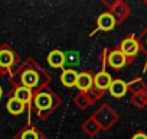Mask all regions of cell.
Wrapping results in <instances>:
<instances>
[{
	"label": "cell",
	"instance_id": "4fadbf2b",
	"mask_svg": "<svg viewBox=\"0 0 147 139\" xmlns=\"http://www.w3.org/2000/svg\"><path fill=\"white\" fill-rule=\"evenodd\" d=\"M7 110L12 113V114H20L23 110H25V104L22 102H19L18 99H10L7 102Z\"/></svg>",
	"mask_w": 147,
	"mask_h": 139
},
{
	"label": "cell",
	"instance_id": "9a60e30c",
	"mask_svg": "<svg viewBox=\"0 0 147 139\" xmlns=\"http://www.w3.org/2000/svg\"><path fill=\"white\" fill-rule=\"evenodd\" d=\"M68 61L69 62H74V64H75V62H78V54H68Z\"/></svg>",
	"mask_w": 147,
	"mask_h": 139
},
{
	"label": "cell",
	"instance_id": "2e32d148",
	"mask_svg": "<svg viewBox=\"0 0 147 139\" xmlns=\"http://www.w3.org/2000/svg\"><path fill=\"white\" fill-rule=\"evenodd\" d=\"M133 139H147V136L144 133H137V135L133 136Z\"/></svg>",
	"mask_w": 147,
	"mask_h": 139
},
{
	"label": "cell",
	"instance_id": "5bb4252c",
	"mask_svg": "<svg viewBox=\"0 0 147 139\" xmlns=\"http://www.w3.org/2000/svg\"><path fill=\"white\" fill-rule=\"evenodd\" d=\"M20 139H39V136H38V133H36L35 130L29 129V130H25V132L22 133Z\"/></svg>",
	"mask_w": 147,
	"mask_h": 139
},
{
	"label": "cell",
	"instance_id": "7a4b0ae2",
	"mask_svg": "<svg viewBox=\"0 0 147 139\" xmlns=\"http://www.w3.org/2000/svg\"><path fill=\"white\" fill-rule=\"evenodd\" d=\"M38 81H39V77H38L36 71H33V70H28V71H25L22 74V83L28 89H32V87L38 86Z\"/></svg>",
	"mask_w": 147,
	"mask_h": 139
},
{
	"label": "cell",
	"instance_id": "6da1fadb",
	"mask_svg": "<svg viewBox=\"0 0 147 139\" xmlns=\"http://www.w3.org/2000/svg\"><path fill=\"white\" fill-rule=\"evenodd\" d=\"M108 64L113 68H121L125 64V55L121 51H113L108 55Z\"/></svg>",
	"mask_w": 147,
	"mask_h": 139
},
{
	"label": "cell",
	"instance_id": "e0dca14e",
	"mask_svg": "<svg viewBox=\"0 0 147 139\" xmlns=\"http://www.w3.org/2000/svg\"><path fill=\"white\" fill-rule=\"evenodd\" d=\"M2 94H3V91H2V87H0V97H2Z\"/></svg>",
	"mask_w": 147,
	"mask_h": 139
},
{
	"label": "cell",
	"instance_id": "52a82bcc",
	"mask_svg": "<svg viewBox=\"0 0 147 139\" xmlns=\"http://www.w3.org/2000/svg\"><path fill=\"white\" fill-rule=\"evenodd\" d=\"M125 91H127V86H125V83L121 81V80H115V81H113L111 86H110V93H111V96H114V97H123V96L125 94Z\"/></svg>",
	"mask_w": 147,
	"mask_h": 139
},
{
	"label": "cell",
	"instance_id": "3957f363",
	"mask_svg": "<svg viewBox=\"0 0 147 139\" xmlns=\"http://www.w3.org/2000/svg\"><path fill=\"white\" fill-rule=\"evenodd\" d=\"M111 83H113L111 76H110L108 73H104V71H102V73H98V74L95 76V78H94V84H95L98 89H101V90L110 89Z\"/></svg>",
	"mask_w": 147,
	"mask_h": 139
},
{
	"label": "cell",
	"instance_id": "8fae6325",
	"mask_svg": "<svg viewBox=\"0 0 147 139\" xmlns=\"http://www.w3.org/2000/svg\"><path fill=\"white\" fill-rule=\"evenodd\" d=\"M30 97H32V91H30V89H28L25 86L16 89V91H15V99H18L23 104L28 103V102H30Z\"/></svg>",
	"mask_w": 147,
	"mask_h": 139
},
{
	"label": "cell",
	"instance_id": "9c48e42d",
	"mask_svg": "<svg viewBox=\"0 0 147 139\" xmlns=\"http://www.w3.org/2000/svg\"><path fill=\"white\" fill-rule=\"evenodd\" d=\"M77 78H78V74L75 71H72V70H66V71H63L62 76H61V81L66 87L77 86Z\"/></svg>",
	"mask_w": 147,
	"mask_h": 139
},
{
	"label": "cell",
	"instance_id": "8992f818",
	"mask_svg": "<svg viewBox=\"0 0 147 139\" xmlns=\"http://www.w3.org/2000/svg\"><path fill=\"white\" fill-rule=\"evenodd\" d=\"M92 84H94V78H92L88 73H81V74H78L77 87H78L80 90H88V89H91Z\"/></svg>",
	"mask_w": 147,
	"mask_h": 139
},
{
	"label": "cell",
	"instance_id": "277c9868",
	"mask_svg": "<svg viewBox=\"0 0 147 139\" xmlns=\"http://www.w3.org/2000/svg\"><path fill=\"white\" fill-rule=\"evenodd\" d=\"M138 51V44L133 39V38H128V39H124L121 42V52L124 55H136Z\"/></svg>",
	"mask_w": 147,
	"mask_h": 139
},
{
	"label": "cell",
	"instance_id": "30bf717a",
	"mask_svg": "<svg viewBox=\"0 0 147 139\" xmlns=\"http://www.w3.org/2000/svg\"><path fill=\"white\" fill-rule=\"evenodd\" d=\"M114 18L111 16V15H108V13H104V15H101L100 18H98V26L102 29V31H110V29H113L114 28Z\"/></svg>",
	"mask_w": 147,
	"mask_h": 139
},
{
	"label": "cell",
	"instance_id": "ba28073f",
	"mask_svg": "<svg viewBox=\"0 0 147 139\" xmlns=\"http://www.w3.org/2000/svg\"><path fill=\"white\" fill-rule=\"evenodd\" d=\"M48 61H49V65L51 67L58 68V67H62L63 65V62L66 61V58H65V55L61 51H52L49 54V57H48Z\"/></svg>",
	"mask_w": 147,
	"mask_h": 139
},
{
	"label": "cell",
	"instance_id": "5b68a950",
	"mask_svg": "<svg viewBox=\"0 0 147 139\" xmlns=\"http://www.w3.org/2000/svg\"><path fill=\"white\" fill-rule=\"evenodd\" d=\"M52 104V97L48 94V93H39L36 97H35V106L40 110H46L49 109Z\"/></svg>",
	"mask_w": 147,
	"mask_h": 139
},
{
	"label": "cell",
	"instance_id": "7c38bea8",
	"mask_svg": "<svg viewBox=\"0 0 147 139\" xmlns=\"http://www.w3.org/2000/svg\"><path fill=\"white\" fill-rule=\"evenodd\" d=\"M15 61V57L13 54L9 51V49H2L0 51V67L2 68H7L13 64Z\"/></svg>",
	"mask_w": 147,
	"mask_h": 139
}]
</instances>
